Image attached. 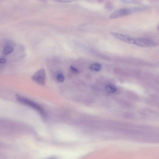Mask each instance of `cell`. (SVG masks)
Segmentation results:
<instances>
[{
    "mask_svg": "<svg viewBox=\"0 0 159 159\" xmlns=\"http://www.w3.org/2000/svg\"><path fill=\"white\" fill-rule=\"evenodd\" d=\"M16 98L20 102L36 110L43 118L46 117L45 112L38 104L27 98L18 94L16 95Z\"/></svg>",
    "mask_w": 159,
    "mask_h": 159,
    "instance_id": "cell-1",
    "label": "cell"
},
{
    "mask_svg": "<svg viewBox=\"0 0 159 159\" xmlns=\"http://www.w3.org/2000/svg\"><path fill=\"white\" fill-rule=\"evenodd\" d=\"M132 44L143 47H155L157 45L154 41L146 38H133Z\"/></svg>",
    "mask_w": 159,
    "mask_h": 159,
    "instance_id": "cell-2",
    "label": "cell"
},
{
    "mask_svg": "<svg viewBox=\"0 0 159 159\" xmlns=\"http://www.w3.org/2000/svg\"><path fill=\"white\" fill-rule=\"evenodd\" d=\"M133 13H134L133 7L121 8L113 12L110 14L109 17L111 19H116L127 16Z\"/></svg>",
    "mask_w": 159,
    "mask_h": 159,
    "instance_id": "cell-3",
    "label": "cell"
},
{
    "mask_svg": "<svg viewBox=\"0 0 159 159\" xmlns=\"http://www.w3.org/2000/svg\"><path fill=\"white\" fill-rule=\"evenodd\" d=\"M45 79L46 72L43 69L38 70L32 77V79L34 81L42 86L44 85Z\"/></svg>",
    "mask_w": 159,
    "mask_h": 159,
    "instance_id": "cell-4",
    "label": "cell"
},
{
    "mask_svg": "<svg viewBox=\"0 0 159 159\" xmlns=\"http://www.w3.org/2000/svg\"><path fill=\"white\" fill-rule=\"evenodd\" d=\"M110 34L115 38L123 42L130 44H132L133 38L127 35L116 32H111Z\"/></svg>",
    "mask_w": 159,
    "mask_h": 159,
    "instance_id": "cell-5",
    "label": "cell"
},
{
    "mask_svg": "<svg viewBox=\"0 0 159 159\" xmlns=\"http://www.w3.org/2000/svg\"><path fill=\"white\" fill-rule=\"evenodd\" d=\"M13 50V47L11 45L8 44L4 47L2 50V53L4 54H8L12 52Z\"/></svg>",
    "mask_w": 159,
    "mask_h": 159,
    "instance_id": "cell-6",
    "label": "cell"
},
{
    "mask_svg": "<svg viewBox=\"0 0 159 159\" xmlns=\"http://www.w3.org/2000/svg\"><path fill=\"white\" fill-rule=\"evenodd\" d=\"M101 64L99 63H95L92 64L90 66V69L93 71H98L102 68Z\"/></svg>",
    "mask_w": 159,
    "mask_h": 159,
    "instance_id": "cell-7",
    "label": "cell"
},
{
    "mask_svg": "<svg viewBox=\"0 0 159 159\" xmlns=\"http://www.w3.org/2000/svg\"><path fill=\"white\" fill-rule=\"evenodd\" d=\"M105 89L106 90L108 93H113L116 91V87L112 85H107Z\"/></svg>",
    "mask_w": 159,
    "mask_h": 159,
    "instance_id": "cell-8",
    "label": "cell"
},
{
    "mask_svg": "<svg viewBox=\"0 0 159 159\" xmlns=\"http://www.w3.org/2000/svg\"><path fill=\"white\" fill-rule=\"evenodd\" d=\"M57 80L59 82H63L64 80V76L61 73L59 74L57 76Z\"/></svg>",
    "mask_w": 159,
    "mask_h": 159,
    "instance_id": "cell-9",
    "label": "cell"
},
{
    "mask_svg": "<svg viewBox=\"0 0 159 159\" xmlns=\"http://www.w3.org/2000/svg\"><path fill=\"white\" fill-rule=\"evenodd\" d=\"M70 70L71 72L74 74H77L79 73V70L76 68L72 66H70Z\"/></svg>",
    "mask_w": 159,
    "mask_h": 159,
    "instance_id": "cell-10",
    "label": "cell"
},
{
    "mask_svg": "<svg viewBox=\"0 0 159 159\" xmlns=\"http://www.w3.org/2000/svg\"><path fill=\"white\" fill-rule=\"evenodd\" d=\"M121 1L124 3H134L137 2L135 0H122Z\"/></svg>",
    "mask_w": 159,
    "mask_h": 159,
    "instance_id": "cell-11",
    "label": "cell"
},
{
    "mask_svg": "<svg viewBox=\"0 0 159 159\" xmlns=\"http://www.w3.org/2000/svg\"><path fill=\"white\" fill-rule=\"evenodd\" d=\"M6 61V59L4 58H0V63H5Z\"/></svg>",
    "mask_w": 159,
    "mask_h": 159,
    "instance_id": "cell-12",
    "label": "cell"
},
{
    "mask_svg": "<svg viewBox=\"0 0 159 159\" xmlns=\"http://www.w3.org/2000/svg\"><path fill=\"white\" fill-rule=\"evenodd\" d=\"M70 1V0H63V1H60L61 2H71L72 1Z\"/></svg>",
    "mask_w": 159,
    "mask_h": 159,
    "instance_id": "cell-13",
    "label": "cell"
},
{
    "mask_svg": "<svg viewBox=\"0 0 159 159\" xmlns=\"http://www.w3.org/2000/svg\"><path fill=\"white\" fill-rule=\"evenodd\" d=\"M54 159V158H50V159Z\"/></svg>",
    "mask_w": 159,
    "mask_h": 159,
    "instance_id": "cell-14",
    "label": "cell"
}]
</instances>
